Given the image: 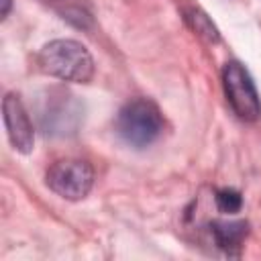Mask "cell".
<instances>
[{
	"instance_id": "obj_9",
	"label": "cell",
	"mask_w": 261,
	"mask_h": 261,
	"mask_svg": "<svg viewBox=\"0 0 261 261\" xmlns=\"http://www.w3.org/2000/svg\"><path fill=\"white\" fill-rule=\"evenodd\" d=\"M10 10V0H2V16H6Z\"/></svg>"
},
{
	"instance_id": "obj_7",
	"label": "cell",
	"mask_w": 261,
	"mask_h": 261,
	"mask_svg": "<svg viewBox=\"0 0 261 261\" xmlns=\"http://www.w3.org/2000/svg\"><path fill=\"white\" fill-rule=\"evenodd\" d=\"M186 18H188V22L192 24V29L200 37H204L206 41H218V33H216L214 24L208 20V16L204 12H200V10H188L186 12Z\"/></svg>"
},
{
	"instance_id": "obj_6",
	"label": "cell",
	"mask_w": 261,
	"mask_h": 261,
	"mask_svg": "<svg viewBox=\"0 0 261 261\" xmlns=\"http://www.w3.org/2000/svg\"><path fill=\"white\" fill-rule=\"evenodd\" d=\"M247 232L249 224L243 220H214L210 224V234L214 243L228 255H239Z\"/></svg>"
},
{
	"instance_id": "obj_5",
	"label": "cell",
	"mask_w": 261,
	"mask_h": 261,
	"mask_svg": "<svg viewBox=\"0 0 261 261\" xmlns=\"http://www.w3.org/2000/svg\"><path fill=\"white\" fill-rule=\"evenodd\" d=\"M2 116H4V126L12 147L20 153H29L35 143V130L18 96L6 94L2 102Z\"/></svg>"
},
{
	"instance_id": "obj_1",
	"label": "cell",
	"mask_w": 261,
	"mask_h": 261,
	"mask_svg": "<svg viewBox=\"0 0 261 261\" xmlns=\"http://www.w3.org/2000/svg\"><path fill=\"white\" fill-rule=\"evenodd\" d=\"M39 65L45 73L61 82L86 84L94 75V59L88 49L73 39H55L39 51Z\"/></svg>"
},
{
	"instance_id": "obj_8",
	"label": "cell",
	"mask_w": 261,
	"mask_h": 261,
	"mask_svg": "<svg viewBox=\"0 0 261 261\" xmlns=\"http://www.w3.org/2000/svg\"><path fill=\"white\" fill-rule=\"evenodd\" d=\"M216 206L220 212H228V214H234L241 210L243 206V198L237 190H230V188H224V190H218L216 192Z\"/></svg>"
},
{
	"instance_id": "obj_2",
	"label": "cell",
	"mask_w": 261,
	"mask_h": 261,
	"mask_svg": "<svg viewBox=\"0 0 261 261\" xmlns=\"http://www.w3.org/2000/svg\"><path fill=\"white\" fill-rule=\"evenodd\" d=\"M114 126L118 137L126 145L135 149H145L155 143L163 133V116L151 100L137 98L126 102L118 110Z\"/></svg>"
},
{
	"instance_id": "obj_3",
	"label": "cell",
	"mask_w": 261,
	"mask_h": 261,
	"mask_svg": "<svg viewBox=\"0 0 261 261\" xmlns=\"http://www.w3.org/2000/svg\"><path fill=\"white\" fill-rule=\"evenodd\" d=\"M47 186L65 200H84L94 186V169L84 159H59L47 169Z\"/></svg>"
},
{
	"instance_id": "obj_4",
	"label": "cell",
	"mask_w": 261,
	"mask_h": 261,
	"mask_svg": "<svg viewBox=\"0 0 261 261\" xmlns=\"http://www.w3.org/2000/svg\"><path fill=\"white\" fill-rule=\"evenodd\" d=\"M222 86L226 100L234 114L243 120H257L261 116V100L249 71L239 61H228L222 69Z\"/></svg>"
}]
</instances>
